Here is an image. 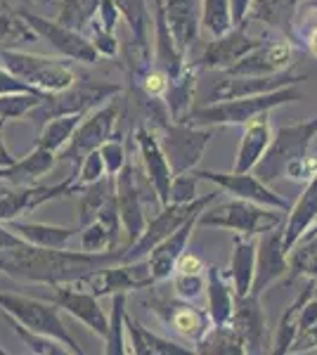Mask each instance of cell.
<instances>
[{
	"mask_svg": "<svg viewBox=\"0 0 317 355\" xmlns=\"http://www.w3.org/2000/svg\"><path fill=\"white\" fill-rule=\"evenodd\" d=\"M123 259V246L105 254L65 249H43V246L19 244L15 249L0 251V272L19 282H36L57 287L71 284L97 268L112 266Z\"/></svg>",
	"mask_w": 317,
	"mask_h": 355,
	"instance_id": "1",
	"label": "cell"
},
{
	"mask_svg": "<svg viewBox=\"0 0 317 355\" xmlns=\"http://www.w3.org/2000/svg\"><path fill=\"white\" fill-rule=\"evenodd\" d=\"M303 93L298 85H289V88H280L273 93L251 95V97H237V100H223V102H209V105H194L189 112L187 121L192 125H246L261 114H268L275 107L291 105V102H301Z\"/></svg>",
	"mask_w": 317,
	"mask_h": 355,
	"instance_id": "2",
	"label": "cell"
},
{
	"mask_svg": "<svg viewBox=\"0 0 317 355\" xmlns=\"http://www.w3.org/2000/svg\"><path fill=\"white\" fill-rule=\"evenodd\" d=\"M197 225L230 230L234 234H241V237H258V234L275 230V227L282 225V211L232 197L216 206L211 204L206 206L199 214Z\"/></svg>",
	"mask_w": 317,
	"mask_h": 355,
	"instance_id": "3",
	"label": "cell"
},
{
	"mask_svg": "<svg viewBox=\"0 0 317 355\" xmlns=\"http://www.w3.org/2000/svg\"><path fill=\"white\" fill-rule=\"evenodd\" d=\"M317 137V116L305 119V121L280 125L270 137L268 150L263 152L261 162L256 164L253 173L261 178L263 182H275L284 178L286 166L308 157V150Z\"/></svg>",
	"mask_w": 317,
	"mask_h": 355,
	"instance_id": "4",
	"label": "cell"
},
{
	"mask_svg": "<svg viewBox=\"0 0 317 355\" xmlns=\"http://www.w3.org/2000/svg\"><path fill=\"white\" fill-rule=\"evenodd\" d=\"M0 64L40 93H60V90L78 81L76 71L71 69V64H67L65 57L60 60V57L33 55L0 45Z\"/></svg>",
	"mask_w": 317,
	"mask_h": 355,
	"instance_id": "5",
	"label": "cell"
},
{
	"mask_svg": "<svg viewBox=\"0 0 317 355\" xmlns=\"http://www.w3.org/2000/svg\"><path fill=\"white\" fill-rule=\"evenodd\" d=\"M114 182H117V206H119V216H121V225H123V232L128 237V244L137 242L140 234L145 232L147 227V214H145V204L154 202L159 204V197L154 192L152 182L147 180L145 171L140 166H135L132 162H126L123 168L114 175ZM161 206V204H159Z\"/></svg>",
	"mask_w": 317,
	"mask_h": 355,
	"instance_id": "6",
	"label": "cell"
},
{
	"mask_svg": "<svg viewBox=\"0 0 317 355\" xmlns=\"http://www.w3.org/2000/svg\"><path fill=\"white\" fill-rule=\"evenodd\" d=\"M0 313L15 318L24 327L40 331V334L53 336L67 348L71 355H83V348L71 336L67 324L60 318V308L53 301H38L24 294H12V291H0Z\"/></svg>",
	"mask_w": 317,
	"mask_h": 355,
	"instance_id": "7",
	"label": "cell"
},
{
	"mask_svg": "<svg viewBox=\"0 0 317 355\" xmlns=\"http://www.w3.org/2000/svg\"><path fill=\"white\" fill-rule=\"evenodd\" d=\"M114 95H121V85L117 83H95V81H78L60 93H45L40 105L28 114V121L43 125L55 116H67V114H88L95 107L105 105Z\"/></svg>",
	"mask_w": 317,
	"mask_h": 355,
	"instance_id": "8",
	"label": "cell"
},
{
	"mask_svg": "<svg viewBox=\"0 0 317 355\" xmlns=\"http://www.w3.org/2000/svg\"><path fill=\"white\" fill-rule=\"evenodd\" d=\"M159 142L166 152V159L171 164L173 175L194 171L197 164L204 157L206 147H209L213 128L211 125H192V123H178V121H164L157 128Z\"/></svg>",
	"mask_w": 317,
	"mask_h": 355,
	"instance_id": "9",
	"label": "cell"
},
{
	"mask_svg": "<svg viewBox=\"0 0 317 355\" xmlns=\"http://www.w3.org/2000/svg\"><path fill=\"white\" fill-rule=\"evenodd\" d=\"M121 116V100L119 95H114L112 100H107L105 105L95 107L88 114H83L80 123L74 130L69 145L57 154V162H69L76 168L80 164V159L88 152L97 150L102 142H107L109 137H114L117 133V123Z\"/></svg>",
	"mask_w": 317,
	"mask_h": 355,
	"instance_id": "10",
	"label": "cell"
},
{
	"mask_svg": "<svg viewBox=\"0 0 317 355\" xmlns=\"http://www.w3.org/2000/svg\"><path fill=\"white\" fill-rule=\"evenodd\" d=\"M218 194H221V192L204 194V197H197L194 202H189V204H166V206H161L157 214L147 220V227H145V232L140 234V239H137V242H132L130 246H123V259H121V261H140V259H145V256L161 242V239H166L169 234L175 232L187 218L201 214V211H204L209 204L218 202Z\"/></svg>",
	"mask_w": 317,
	"mask_h": 355,
	"instance_id": "11",
	"label": "cell"
},
{
	"mask_svg": "<svg viewBox=\"0 0 317 355\" xmlns=\"http://www.w3.org/2000/svg\"><path fill=\"white\" fill-rule=\"evenodd\" d=\"M71 284L78 289L90 291L97 299H105V296H114V294L149 289L154 287V279L152 272H149L147 259H140V261H119L112 263V266L97 268V270L88 272L85 277H80Z\"/></svg>",
	"mask_w": 317,
	"mask_h": 355,
	"instance_id": "12",
	"label": "cell"
},
{
	"mask_svg": "<svg viewBox=\"0 0 317 355\" xmlns=\"http://www.w3.org/2000/svg\"><path fill=\"white\" fill-rule=\"evenodd\" d=\"M19 12L26 19V24L33 28V33L38 38H43L45 43L53 45L57 55H62L65 60L80 62V64H97L102 60L83 31H76V28L62 24L57 19H48L43 15H36L26 8H19Z\"/></svg>",
	"mask_w": 317,
	"mask_h": 355,
	"instance_id": "13",
	"label": "cell"
},
{
	"mask_svg": "<svg viewBox=\"0 0 317 355\" xmlns=\"http://www.w3.org/2000/svg\"><path fill=\"white\" fill-rule=\"evenodd\" d=\"M119 8L121 19L130 28V45L126 53V71L132 83L152 67V45H149V28H152V15H149L147 0H112Z\"/></svg>",
	"mask_w": 317,
	"mask_h": 355,
	"instance_id": "14",
	"label": "cell"
},
{
	"mask_svg": "<svg viewBox=\"0 0 317 355\" xmlns=\"http://www.w3.org/2000/svg\"><path fill=\"white\" fill-rule=\"evenodd\" d=\"M303 81H308V76H305V73H296L291 67L280 73H273V76H239V73L223 71V76H218L216 81L209 85V90H206L204 105H209V102H223V100H237V97L273 93V90L289 88V85H298Z\"/></svg>",
	"mask_w": 317,
	"mask_h": 355,
	"instance_id": "15",
	"label": "cell"
},
{
	"mask_svg": "<svg viewBox=\"0 0 317 355\" xmlns=\"http://www.w3.org/2000/svg\"><path fill=\"white\" fill-rule=\"evenodd\" d=\"M199 180H209L213 185L221 187V192H228L237 199H246V202L268 206V209H277V211H289L291 204L284 197H280L275 190H270L268 182H263L253 171L246 173H221V171H194Z\"/></svg>",
	"mask_w": 317,
	"mask_h": 355,
	"instance_id": "16",
	"label": "cell"
},
{
	"mask_svg": "<svg viewBox=\"0 0 317 355\" xmlns=\"http://www.w3.org/2000/svg\"><path fill=\"white\" fill-rule=\"evenodd\" d=\"M246 26H249V21H241V24H234L228 33L213 38L204 48V53L197 60H192V64L199 71H228L246 53H251L253 48H258L263 43V38L249 36Z\"/></svg>",
	"mask_w": 317,
	"mask_h": 355,
	"instance_id": "17",
	"label": "cell"
},
{
	"mask_svg": "<svg viewBox=\"0 0 317 355\" xmlns=\"http://www.w3.org/2000/svg\"><path fill=\"white\" fill-rule=\"evenodd\" d=\"M74 194L71 178L57 185H0V223L15 220L38 206Z\"/></svg>",
	"mask_w": 317,
	"mask_h": 355,
	"instance_id": "18",
	"label": "cell"
},
{
	"mask_svg": "<svg viewBox=\"0 0 317 355\" xmlns=\"http://www.w3.org/2000/svg\"><path fill=\"white\" fill-rule=\"evenodd\" d=\"M132 140H135V147H137V152H140L142 171H145L147 180L152 182L154 192H157V197H159V204L166 206L169 204V194H171L173 171H171L169 159H166L164 147H161V142H159L157 130L149 123L140 121L135 125Z\"/></svg>",
	"mask_w": 317,
	"mask_h": 355,
	"instance_id": "19",
	"label": "cell"
},
{
	"mask_svg": "<svg viewBox=\"0 0 317 355\" xmlns=\"http://www.w3.org/2000/svg\"><path fill=\"white\" fill-rule=\"evenodd\" d=\"M152 311L159 315L161 322L175 334H180L182 339L189 341L192 346H197L201 336L209 331L211 318L204 308H197L192 301L185 299H166V296H154L152 299Z\"/></svg>",
	"mask_w": 317,
	"mask_h": 355,
	"instance_id": "20",
	"label": "cell"
},
{
	"mask_svg": "<svg viewBox=\"0 0 317 355\" xmlns=\"http://www.w3.org/2000/svg\"><path fill=\"white\" fill-rule=\"evenodd\" d=\"M289 263H286V251L282 246V225L275 230L261 234L256 242V270H253V284L249 294L263 296L275 282L286 277Z\"/></svg>",
	"mask_w": 317,
	"mask_h": 355,
	"instance_id": "21",
	"label": "cell"
},
{
	"mask_svg": "<svg viewBox=\"0 0 317 355\" xmlns=\"http://www.w3.org/2000/svg\"><path fill=\"white\" fill-rule=\"evenodd\" d=\"M55 294L50 296V301L55 303L60 311L69 313L71 318H76L78 322H83L90 331H95L97 336L105 339L109 329V318L105 308L100 306V299L93 296L90 291L78 289L74 284H57Z\"/></svg>",
	"mask_w": 317,
	"mask_h": 355,
	"instance_id": "22",
	"label": "cell"
},
{
	"mask_svg": "<svg viewBox=\"0 0 317 355\" xmlns=\"http://www.w3.org/2000/svg\"><path fill=\"white\" fill-rule=\"evenodd\" d=\"M293 64V43L286 38L268 41L246 53L237 64H232L225 73H239V76H273Z\"/></svg>",
	"mask_w": 317,
	"mask_h": 355,
	"instance_id": "23",
	"label": "cell"
},
{
	"mask_svg": "<svg viewBox=\"0 0 317 355\" xmlns=\"http://www.w3.org/2000/svg\"><path fill=\"white\" fill-rule=\"evenodd\" d=\"M239 336L244 339L246 355L265 353V336H268V315L263 311L261 296L244 294L234 299V313L230 320Z\"/></svg>",
	"mask_w": 317,
	"mask_h": 355,
	"instance_id": "24",
	"label": "cell"
},
{
	"mask_svg": "<svg viewBox=\"0 0 317 355\" xmlns=\"http://www.w3.org/2000/svg\"><path fill=\"white\" fill-rule=\"evenodd\" d=\"M121 216H119V206L117 197L107 199L105 206L97 211V216L88 225H83L78 230V244L80 251H90V254H105V251L119 249V239H121Z\"/></svg>",
	"mask_w": 317,
	"mask_h": 355,
	"instance_id": "25",
	"label": "cell"
},
{
	"mask_svg": "<svg viewBox=\"0 0 317 355\" xmlns=\"http://www.w3.org/2000/svg\"><path fill=\"white\" fill-rule=\"evenodd\" d=\"M197 218H199V214L187 218L175 232L169 234L166 239H161V242L145 256L154 284H161V282H166V279H171L173 270H175L178 256L187 249L189 237H192L194 227H197Z\"/></svg>",
	"mask_w": 317,
	"mask_h": 355,
	"instance_id": "26",
	"label": "cell"
},
{
	"mask_svg": "<svg viewBox=\"0 0 317 355\" xmlns=\"http://www.w3.org/2000/svg\"><path fill=\"white\" fill-rule=\"evenodd\" d=\"M199 0H164V17L178 50L189 60L199 38Z\"/></svg>",
	"mask_w": 317,
	"mask_h": 355,
	"instance_id": "27",
	"label": "cell"
},
{
	"mask_svg": "<svg viewBox=\"0 0 317 355\" xmlns=\"http://www.w3.org/2000/svg\"><path fill=\"white\" fill-rule=\"evenodd\" d=\"M298 5H301V0H253L244 21H249V24L251 21L265 24V26L275 28V31L284 33L286 41H291L293 45H301V38L293 31Z\"/></svg>",
	"mask_w": 317,
	"mask_h": 355,
	"instance_id": "28",
	"label": "cell"
},
{
	"mask_svg": "<svg viewBox=\"0 0 317 355\" xmlns=\"http://www.w3.org/2000/svg\"><path fill=\"white\" fill-rule=\"evenodd\" d=\"M315 220H317V175L313 180L305 182L301 197L296 199V204H291L289 218H286L284 227H282V246H284L286 254L313 227Z\"/></svg>",
	"mask_w": 317,
	"mask_h": 355,
	"instance_id": "29",
	"label": "cell"
},
{
	"mask_svg": "<svg viewBox=\"0 0 317 355\" xmlns=\"http://www.w3.org/2000/svg\"><path fill=\"white\" fill-rule=\"evenodd\" d=\"M57 166V154L48 152L43 147H36L22 159H15L12 164L0 166V182L8 185H36L43 175H48Z\"/></svg>",
	"mask_w": 317,
	"mask_h": 355,
	"instance_id": "30",
	"label": "cell"
},
{
	"mask_svg": "<svg viewBox=\"0 0 317 355\" xmlns=\"http://www.w3.org/2000/svg\"><path fill=\"white\" fill-rule=\"evenodd\" d=\"M270 137H273V125H270L268 114H261V116H256L253 121L244 125V135H241V140H239L237 159H234V166H232L234 173H246V171L256 168L263 152L268 150Z\"/></svg>",
	"mask_w": 317,
	"mask_h": 355,
	"instance_id": "31",
	"label": "cell"
},
{
	"mask_svg": "<svg viewBox=\"0 0 317 355\" xmlns=\"http://www.w3.org/2000/svg\"><path fill=\"white\" fill-rule=\"evenodd\" d=\"M234 294L232 284L225 279L218 266H206V313L211 324H230L234 313Z\"/></svg>",
	"mask_w": 317,
	"mask_h": 355,
	"instance_id": "32",
	"label": "cell"
},
{
	"mask_svg": "<svg viewBox=\"0 0 317 355\" xmlns=\"http://www.w3.org/2000/svg\"><path fill=\"white\" fill-rule=\"evenodd\" d=\"M197 83H199V69L187 62L185 71L178 78L169 81V90L164 95L166 110H169L171 121L185 123L189 112L194 110V97H197Z\"/></svg>",
	"mask_w": 317,
	"mask_h": 355,
	"instance_id": "33",
	"label": "cell"
},
{
	"mask_svg": "<svg viewBox=\"0 0 317 355\" xmlns=\"http://www.w3.org/2000/svg\"><path fill=\"white\" fill-rule=\"evenodd\" d=\"M5 225L24 244L43 246V249H65L78 232V227H62V225H50V223H24L19 218L8 220Z\"/></svg>",
	"mask_w": 317,
	"mask_h": 355,
	"instance_id": "34",
	"label": "cell"
},
{
	"mask_svg": "<svg viewBox=\"0 0 317 355\" xmlns=\"http://www.w3.org/2000/svg\"><path fill=\"white\" fill-rule=\"evenodd\" d=\"M126 334L130 336V353H135V355H189V353H194V348L180 346V343L164 339V336L142 327V324L128 313H126Z\"/></svg>",
	"mask_w": 317,
	"mask_h": 355,
	"instance_id": "35",
	"label": "cell"
},
{
	"mask_svg": "<svg viewBox=\"0 0 317 355\" xmlns=\"http://www.w3.org/2000/svg\"><path fill=\"white\" fill-rule=\"evenodd\" d=\"M253 270H256V239L234 234L232 256H230V284L237 296L251 291Z\"/></svg>",
	"mask_w": 317,
	"mask_h": 355,
	"instance_id": "36",
	"label": "cell"
},
{
	"mask_svg": "<svg viewBox=\"0 0 317 355\" xmlns=\"http://www.w3.org/2000/svg\"><path fill=\"white\" fill-rule=\"evenodd\" d=\"M315 289H317V282L308 279V284L298 291L296 301H293L291 306L284 311V315L280 318V324H277L275 336H273V348H270V353H273V355L289 353L291 343H293V339H296V334H298V313H301L303 303L315 294Z\"/></svg>",
	"mask_w": 317,
	"mask_h": 355,
	"instance_id": "37",
	"label": "cell"
},
{
	"mask_svg": "<svg viewBox=\"0 0 317 355\" xmlns=\"http://www.w3.org/2000/svg\"><path fill=\"white\" fill-rule=\"evenodd\" d=\"M194 353L199 355H246L244 339L232 324H211L209 331L201 336V341L194 346Z\"/></svg>",
	"mask_w": 317,
	"mask_h": 355,
	"instance_id": "38",
	"label": "cell"
},
{
	"mask_svg": "<svg viewBox=\"0 0 317 355\" xmlns=\"http://www.w3.org/2000/svg\"><path fill=\"white\" fill-rule=\"evenodd\" d=\"M289 263V272H286V282H296V279H313L317 282V237H301L286 254Z\"/></svg>",
	"mask_w": 317,
	"mask_h": 355,
	"instance_id": "39",
	"label": "cell"
},
{
	"mask_svg": "<svg viewBox=\"0 0 317 355\" xmlns=\"http://www.w3.org/2000/svg\"><path fill=\"white\" fill-rule=\"evenodd\" d=\"M117 192V182H114V175H105L102 180L93 182V185L83 187L78 192V202H76V214H78V230L83 225H88L90 220L97 216V211L105 206L107 199L114 197Z\"/></svg>",
	"mask_w": 317,
	"mask_h": 355,
	"instance_id": "40",
	"label": "cell"
},
{
	"mask_svg": "<svg viewBox=\"0 0 317 355\" xmlns=\"http://www.w3.org/2000/svg\"><path fill=\"white\" fill-rule=\"evenodd\" d=\"M38 36L33 28L26 24L19 8H15L10 0H0V45L12 48L17 43H33Z\"/></svg>",
	"mask_w": 317,
	"mask_h": 355,
	"instance_id": "41",
	"label": "cell"
},
{
	"mask_svg": "<svg viewBox=\"0 0 317 355\" xmlns=\"http://www.w3.org/2000/svg\"><path fill=\"white\" fill-rule=\"evenodd\" d=\"M80 119H83V114H67V116H55L50 121H45L40 125V135L36 137V147L60 154L69 145Z\"/></svg>",
	"mask_w": 317,
	"mask_h": 355,
	"instance_id": "42",
	"label": "cell"
},
{
	"mask_svg": "<svg viewBox=\"0 0 317 355\" xmlns=\"http://www.w3.org/2000/svg\"><path fill=\"white\" fill-rule=\"evenodd\" d=\"M199 28L211 38L228 33L234 26L230 0H199Z\"/></svg>",
	"mask_w": 317,
	"mask_h": 355,
	"instance_id": "43",
	"label": "cell"
},
{
	"mask_svg": "<svg viewBox=\"0 0 317 355\" xmlns=\"http://www.w3.org/2000/svg\"><path fill=\"white\" fill-rule=\"evenodd\" d=\"M112 315H109V329L105 336V353L107 355H126L130 353L128 343H126V303H128V294H114Z\"/></svg>",
	"mask_w": 317,
	"mask_h": 355,
	"instance_id": "44",
	"label": "cell"
},
{
	"mask_svg": "<svg viewBox=\"0 0 317 355\" xmlns=\"http://www.w3.org/2000/svg\"><path fill=\"white\" fill-rule=\"evenodd\" d=\"M3 318H5V322L10 324V329H12L17 336H19V341L24 343V346L31 353H36V355H71L60 341L53 339V336L28 329V327H24V324L17 322L15 318H10V315H5V313H3Z\"/></svg>",
	"mask_w": 317,
	"mask_h": 355,
	"instance_id": "45",
	"label": "cell"
},
{
	"mask_svg": "<svg viewBox=\"0 0 317 355\" xmlns=\"http://www.w3.org/2000/svg\"><path fill=\"white\" fill-rule=\"evenodd\" d=\"M100 0H60V10H57V21L85 31V26L95 19Z\"/></svg>",
	"mask_w": 317,
	"mask_h": 355,
	"instance_id": "46",
	"label": "cell"
},
{
	"mask_svg": "<svg viewBox=\"0 0 317 355\" xmlns=\"http://www.w3.org/2000/svg\"><path fill=\"white\" fill-rule=\"evenodd\" d=\"M45 97V93H10V95H0V128L8 121H19L26 119L36 107L40 105V100Z\"/></svg>",
	"mask_w": 317,
	"mask_h": 355,
	"instance_id": "47",
	"label": "cell"
},
{
	"mask_svg": "<svg viewBox=\"0 0 317 355\" xmlns=\"http://www.w3.org/2000/svg\"><path fill=\"white\" fill-rule=\"evenodd\" d=\"M105 175H107V166H105V159H102L100 150L88 152L83 159H80V164L76 168H74V173L69 175L71 178V185H74V194H78L83 187L102 180Z\"/></svg>",
	"mask_w": 317,
	"mask_h": 355,
	"instance_id": "48",
	"label": "cell"
},
{
	"mask_svg": "<svg viewBox=\"0 0 317 355\" xmlns=\"http://www.w3.org/2000/svg\"><path fill=\"white\" fill-rule=\"evenodd\" d=\"M173 291L178 299L185 301H197L206 291V272H180L175 270L171 275Z\"/></svg>",
	"mask_w": 317,
	"mask_h": 355,
	"instance_id": "49",
	"label": "cell"
},
{
	"mask_svg": "<svg viewBox=\"0 0 317 355\" xmlns=\"http://www.w3.org/2000/svg\"><path fill=\"white\" fill-rule=\"evenodd\" d=\"M85 36H88V41L93 43V48L97 50V55L102 57V60H112V57L119 55V41H117V31H107L105 26L100 24L97 19L90 21L88 26H85Z\"/></svg>",
	"mask_w": 317,
	"mask_h": 355,
	"instance_id": "50",
	"label": "cell"
},
{
	"mask_svg": "<svg viewBox=\"0 0 317 355\" xmlns=\"http://www.w3.org/2000/svg\"><path fill=\"white\" fill-rule=\"evenodd\" d=\"M197 187H199V178H197L194 171H185V173L173 175L169 204H189V202H194V199L199 197Z\"/></svg>",
	"mask_w": 317,
	"mask_h": 355,
	"instance_id": "51",
	"label": "cell"
},
{
	"mask_svg": "<svg viewBox=\"0 0 317 355\" xmlns=\"http://www.w3.org/2000/svg\"><path fill=\"white\" fill-rule=\"evenodd\" d=\"M97 150H100L102 159H105L107 175H117L119 171L123 168V164L128 162V157H126V145H123V140H121L119 135L109 137V140L102 142Z\"/></svg>",
	"mask_w": 317,
	"mask_h": 355,
	"instance_id": "52",
	"label": "cell"
},
{
	"mask_svg": "<svg viewBox=\"0 0 317 355\" xmlns=\"http://www.w3.org/2000/svg\"><path fill=\"white\" fill-rule=\"evenodd\" d=\"M315 175H317V157H310V154L298 159V162L289 164L284 171V178H289L293 182H308V180H313Z\"/></svg>",
	"mask_w": 317,
	"mask_h": 355,
	"instance_id": "53",
	"label": "cell"
},
{
	"mask_svg": "<svg viewBox=\"0 0 317 355\" xmlns=\"http://www.w3.org/2000/svg\"><path fill=\"white\" fill-rule=\"evenodd\" d=\"M10 93H40V90L31 88L22 78H17L10 69L0 64V95H10Z\"/></svg>",
	"mask_w": 317,
	"mask_h": 355,
	"instance_id": "54",
	"label": "cell"
},
{
	"mask_svg": "<svg viewBox=\"0 0 317 355\" xmlns=\"http://www.w3.org/2000/svg\"><path fill=\"white\" fill-rule=\"evenodd\" d=\"M95 19L100 21V24L105 26L107 31H117L121 12H119V8L112 3V0H100V8H97Z\"/></svg>",
	"mask_w": 317,
	"mask_h": 355,
	"instance_id": "55",
	"label": "cell"
},
{
	"mask_svg": "<svg viewBox=\"0 0 317 355\" xmlns=\"http://www.w3.org/2000/svg\"><path fill=\"white\" fill-rule=\"evenodd\" d=\"M315 348H317V322L298 331L289 353H308V351H315Z\"/></svg>",
	"mask_w": 317,
	"mask_h": 355,
	"instance_id": "56",
	"label": "cell"
},
{
	"mask_svg": "<svg viewBox=\"0 0 317 355\" xmlns=\"http://www.w3.org/2000/svg\"><path fill=\"white\" fill-rule=\"evenodd\" d=\"M175 270H180V272H206V263H204L201 256L189 254V251L185 249L180 256H178ZM175 270H173V272H175Z\"/></svg>",
	"mask_w": 317,
	"mask_h": 355,
	"instance_id": "57",
	"label": "cell"
},
{
	"mask_svg": "<svg viewBox=\"0 0 317 355\" xmlns=\"http://www.w3.org/2000/svg\"><path fill=\"white\" fill-rule=\"evenodd\" d=\"M24 244L17 234L10 230L5 223H0V251H8V249H15V246Z\"/></svg>",
	"mask_w": 317,
	"mask_h": 355,
	"instance_id": "58",
	"label": "cell"
},
{
	"mask_svg": "<svg viewBox=\"0 0 317 355\" xmlns=\"http://www.w3.org/2000/svg\"><path fill=\"white\" fill-rule=\"evenodd\" d=\"M253 0H230V10H232V21L234 24H241L246 19V12H249Z\"/></svg>",
	"mask_w": 317,
	"mask_h": 355,
	"instance_id": "59",
	"label": "cell"
},
{
	"mask_svg": "<svg viewBox=\"0 0 317 355\" xmlns=\"http://www.w3.org/2000/svg\"><path fill=\"white\" fill-rule=\"evenodd\" d=\"M303 48L308 50V53L313 55V57H317V26H313L308 33H305V38H303Z\"/></svg>",
	"mask_w": 317,
	"mask_h": 355,
	"instance_id": "60",
	"label": "cell"
},
{
	"mask_svg": "<svg viewBox=\"0 0 317 355\" xmlns=\"http://www.w3.org/2000/svg\"><path fill=\"white\" fill-rule=\"evenodd\" d=\"M15 162V157L10 154V150L5 147V142H3V128H0V166H8V164H12Z\"/></svg>",
	"mask_w": 317,
	"mask_h": 355,
	"instance_id": "61",
	"label": "cell"
},
{
	"mask_svg": "<svg viewBox=\"0 0 317 355\" xmlns=\"http://www.w3.org/2000/svg\"><path fill=\"white\" fill-rule=\"evenodd\" d=\"M305 234H308V237H317V220L313 223V227H310V230L305 232ZM305 234H303V237H305Z\"/></svg>",
	"mask_w": 317,
	"mask_h": 355,
	"instance_id": "62",
	"label": "cell"
},
{
	"mask_svg": "<svg viewBox=\"0 0 317 355\" xmlns=\"http://www.w3.org/2000/svg\"><path fill=\"white\" fill-rule=\"evenodd\" d=\"M301 3H308V5H317V0H301Z\"/></svg>",
	"mask_w": 317,
	"mask_h": 355,
	"instance_id": "63",
	"label": "cell"
},
{
	"mask_svg": "<svg viewBox=\"0 0 317 355\" xmlns=\"http://www.w3.org/2000/svg\"><path fill=\"white\" fill-rule=\"evenodd\" d=\"M5 353H8V351H5V348H3V346H0V355H5Z\"/></svg>",
	"mask_w": 317,
	"mask_h": 355,
	"instance_id": "64",
	"label": "cell"
}]
</instances>
